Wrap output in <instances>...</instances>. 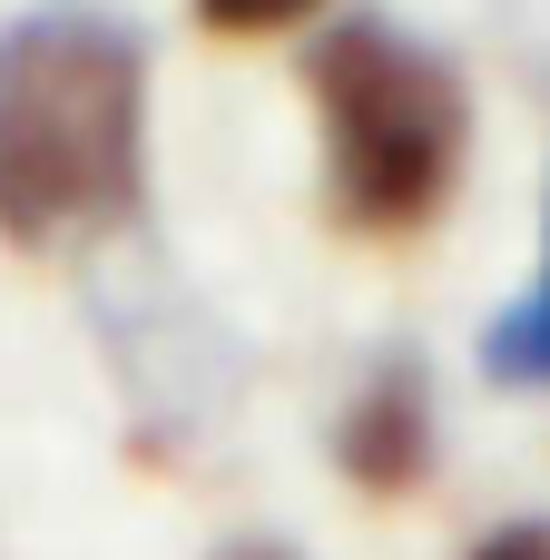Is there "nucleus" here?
Segmentation results:
<instances>
[{
	"label": "nucleus",
	"mask_w": 550,
	"mask_h": 560,
	"mask_svg": "<svg viewBox=\"0 0 550 560\" xmlns=\"http://www.w3.org/2000/svg\"><path fill=\"white\" fill-rule=\"evenodd\" d=\"M148 187V39L98 0H39L0 30V236L59 246L128 226Z\"/></svg>",
	"instance_id": "nucleus-1"
},
{
	"label": "nucleus",
	"mask_w": 550,
	"mask_h": 560,
	"mask_svg": "<svg viewBox=\"0 0 550 560\" xmlns=\"http://www.w3.org/2000/svg\"><path fill=\"white\" fill-rule=\"evenodd\" d=\"M335 463H344V482L354 492H374V502H394V492H413L423 482V463H433V384H423V364H374L364 384H354V404H344V423H335Z\"/></svg>",
	"instance_id": "nucleus-3"
},
{
	"label": "nucleus",
	"mask_w": 550,
	"mask_h": 560,
	"mask_svg": "<svg viewBox=\"0 0 550 560\" xmlns=\"http://www.w3.org/2000/svg\"><path fill=\"white\" fill-rule=\"evenodd\" d=\"M463 560H550V522H502V532H482Z\"/></svg>",
	"instance_id": "nucleus-6"
},
{
	"label": "nucleus",
	"mask_w": 550,
	"mask_h": 560,
	"mask_svg": "<svg viewBox=\"0 0 550 560\" xmlns=\"http://www.w3.org/2000/svg\"><path fill=\"white\" fill-rule=\"evenodd\" d=\"M217 560H305V551H285V541H236V551H217Z\"/></svg>",
	"instance_id": "nucleus-7"
},
{
	"label": "nucleus",
	"mask_w": 550,
	"mask_h": 560,
	"mask_svg": "<svg viewBox=\"0 0 550 560\" xmlns=\"http://www.w3.org/2000/svg\"><path fill=\"white\" fill-rule=\"evenodd\" d=\"M325 0H197V20L207 30H226V39H266V30H295V20H315Z\"/></svg>",
	"instance_id": "nucleus-5"
},
{
	"label": "nucleus",
	"mask_w": 550,
	"mask_h": 560,
	"mask_svg": "<svg viewBox=\"0 0 550 560\" xmlns=\"http://www.w3.org/2000/svg\"><path fill=\"white\" fill-rule=\"evenodd\" d=\"M482 374L492 384H550V236H541V285L512 295L482 335Z\"/></svg>",
	"instance_id": "nucleus-4"
},
{
	"label": "nucleus",
	"mask_w": 550,
	"mask_h": 560,
	"mask_svg": "<svg viewBox=\"0 0 550 560\" xmlns=\"http://www.w3.org/2000/svg\"><path fill=\"white\" fill-rule=\"evenodd\" d=\"M315 128H325V197L354 236H413L453 207L463 148H472V98L463 69L413 39L403 20H335L305 49Z\"/></svg>",
	"instance_id": "nucleus-2"
}]
</instances>
